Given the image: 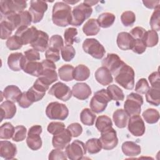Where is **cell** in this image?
I'll use <instances>...</instances> for the list:
<instances>
[{
	"instance_id": "7a4b0ae2",
	"label": "cell",
	"mask_w": 160,
	"mask_h": 160,
	"mask_svg": "<svg viewBox=\"0 0 160 160\" xmlns=\"http://www.w3.org/2000/svg\"><path fill=\"white\" fill-rule=\"evenodd\" d=\"M115 81L128 90H132L134 86V71L127 64L124 63L116 72Z\"/></svg>"
},
{
	"instance_id": "d6a6232c",
	"label": "cell",
	"mask_w": 160,
	"mask_h": 160,
	"mask_svg": "<svg viewBox=\"0 0 160 160\" xmlns=\"http://www.w3.org/2000/svg\"><path fill=\"white\" fill-rule=\"evenodd\" d=\"M115 15L111 12H103L101 14L98 19V22L99 27L102 28H108L111 27L115 21Z\"/></svg>"
},
{
	"instance_id": "5bb4252c",
	"label": "cell",
	"mask_w": 160,
	"mask_h": 160,
	"mask_svg": "<svg viewBox=\"0 0 160 160\" xmlns=\"http://www.w3.org/2000/svg\"><path fill=\"white\" fill-rule=\"evenodd\" d=\"M30 4L29 12L32 17V22L38 23L42 19L44 14L48 9V4L44 1L32 0Z\"/></svg>"
},
{
	"instance_id": "3957f363",
	"label": "cell",
	"mask_w": 160,
	"mask_h": 160,
	"mask_svg": "<svg viewBox=\"0 0 160 160\" xmlns=\"http://www.w3.org/2000/svg\"><path fill=\"white\" fill-rule=\"evenodd\" d=\"M1 19L9 22L12 26L14 30L22 26L28 27L32 22V17L29 11H23L18 13H10L1 16Z\"/></svg>"
},
{
	"instance_id": "9a60e30c",
	"label": "cell",
	"mask_w": 160,
	"mask_h": 160,
	"mask_svg": "<svg viewBox=\"0 0 160 160\" xmlns=\"http://www.w3.org/2000/svg\"><path fill=\"white\" fill-rule=\"evenodd\" d=\"M48 93L62 101H68L72 96V90L64 83L58 82L49 89Z\"/></svg>"
},
{
	"instance_id": "03108f58",
	"label": "cell",
	"mask_w": 160,
	"mask_h": 160,
	"mask_svg": "<svg viewBox=\"0 0 160 160\" xmlns=\"http://www.w3.org/2000/svg\"><path fill=\"white\" fill-rule=\"evenodd\" d=\"M63 2H64L65 3H66V4L69 5V4H76V3H77V2H79V1H65V0H64Z\"/></svg>"
},
{
	"instance_id": "83f0119b",
	"label": "cell",
	"mask_w": 160,
	"mask_h": 160,
	"mask_svg": "<svg viewBox=\"0 0 160 160\" xmlns=\"http://www.w3.org/2000/svg\"><path fill=\"white\" fill-rule=\"evenodd\" d=\"M121 149L124 154L129 157L137 156L141 152L140 146L133 141L124 142L122 144Z\"/></svg>"
},
{
	"instance_id": "f907efd6",
	"label": "cell",
	"mask_w": 160,
	"mask_h": 160,
	"mask_svg": "<svg viewBox=\"0 0 160 160\" xmlns=\"http://www.w3.org/2000/svg\"><path fill=\"white\" fill-rule=\"evenodd\" d=\"M64 46V42L62 37L58 34L52 35L49 40V48L61 50Z\"/></svg>"
},
{
	"instance_id": "6da1fadb",
	"label": "cell",
	"mask_w": 160,
	"mask_h": 160,
	"mask_svg": "<svg viewBox=\"0 0 160 160\" xmlns=\"http://www.w3.org/2000/svg\"><path fill=\"white\" fill-rule=\"evenodd\" d=\"M71 7L63 1L55 2L52 12L53 23L58 26L66 27L71 24Z\"/></svg>"
},
{
	"instance_id": "603a6c76",
	"label": "cell",
	"mask_w": 160,
	"mask_h": 160,
	"mask_svg": "<svg viewBox=\"0 0 160 160\" xmlns=\"http://www.w3.org/2000/svg\"><path fill=\"white\" fill-rule=\"evenodd\" d=\"M134 42V39L127 32H121L118 34L116 43L118 48L123 51L131 49Z\"/></svg>"
},
{
	"instance_id": "11a10c76",
	"label": "cell",
	"mask_w": 160,
	"mask_h": 160,
	"mask_svg": "<svg viewBox=\"0 0 160 160\" xmlns=\"http://www.w3.org/2000/svg\"><path fill=\"white\" fill-rule=\"evenodd\" d=\"M48 159L49 160H56V159L66 160L67 159V156L66 152L62 151L61 149L56 148L54 149H52L49 152Z\"/></svg>"
},
{
	"instance_id": "2e32d148",
	"label": "cell",
	"mask_w": 160,
	"mask_h": 160,
	"mask_svg": "<svg viewBox=\"0 0 160 160\" xmlns=\"http://www.w3.org/2000/svg\"><path fill=\"white\" fill-rule=\"evenodd\" d=\"M39 30L34 26H22L17 29L14 35L18 36L23 45L31 44L37 38Z\"/></svg>"
},
{
	"instance_id": "60d3db41",
	"label": "cell",
	"mask_w": 160,
	"mask_h": 160,
	"mask_svg": "<svg viewBox=\"0 0 160 160\" xmlns=\"http://www.w3.org/2000/svg\"><path fill=\"white\" fill-rule=\"evenodd\" d=\"M85 146L86 148V150L91 154H96L101 151L102 149L100 140L98 138H91L88 139L86 141Z\"/></svg>"
},
{
	"instance_id": "8d00e7d4",
	"label": "cell",
	"mask_w": 160,
	"mask_h": 160,
	"mask_svg": "<svg viewBox=\"0 0 160 160\" xmlns=\"http://www.w3.org/2000/svg\"><path fill=\"white\" fill-rule=\"evenodd\" d=\"M96 118V114L91 109L89 108H84L81 112L80 120L84 125L92 126L94 123Z\"/></svg>"
},
{
	"instance_id": "f35d334b",
	"label": "cell",
	"mask_w": 160,
	"mask_h": 160,
	"mask_svg": "<svg viewBox=\"0 0 160 160\" xmlns=\"http://www.w3.org/2000/svg\"><path fill=\"white\" fill-rule=\"evenodd\" d=\"M95 126L99 132H102L112 127V122L109 117L106 115H101L98 117Z\"/></svg>"
},
{
	"instance_id": "e575fe53",
	"label": "cell",
	"mask_w": 160,
	"mask_h": 160,
	"mask_svg": "<svg viewBox=\"0 0 160 160\" xmlns=\"http://www.w3.org/2000/svg\"><path fill=\"white\" fill-rule=\"evenodd\" d=\"M146 99L149 104L158 106L160 104V88H150L146 93Z\"/></svg>"
},
{
	"instance_id": "ab89813d",
	"label": "cell",
	"mask_w": 160,
	"mask_h": 160,
	"mask_svg": "<svg viewBox=\"0 0 160 160\" xmlns=\"http://www.w3.org/2000/svg\"><path fill=\"white\" fill-rule=\"evenodd\" d=\"M142 117L148 124H155L159 119V112L153 108H148L142 112Z\"/></svg>"
},
{
	"instance_id": "836d02e7",
	"label": "cell",
	"mask_w": 160,
	"mask_h": 160,
	"mask_svg": "<svg viewBox=\"0 0 160 160\" xmlns=\"http://www.w3.org/2000/svg\"><path fill=\"white\" fill-rule=\"evenodd\" d=\"M89 69L84 64L78 65L74 70V79L78 81H83L88 79L90 76Z\"/></svg>"
},
{
	"instance_id": "f546056e",
	"label": "cell",
	"mask_w": 160,
	"mask_h": 160,
	"mask_svg": "<svg viewBox=\"0 0 160 160\" xmlns=\"http://www.w3.org/2000/svg\"><path fill=\"white\" fill-rule=\"evenodd\" d=\"M112 119L115 125L119 128H124L126 126L129 119V116L122 109L116 110L112 115Z\"/></svg>"
},
{
	"instance_id": "4316f807",
	"label": "cell",
	"mask_w": 160,
	"mask_h": 160,
	"mask_svg": "<svg viewBox=\"0 0 160 160\" xmlns=\"http://www.w3.org/2000/svg\"><path fill=\"white\" fill-rule=\"evenodd\" d=\"M22 70L31 76L39 77L42 72V63L39 61H25Z\"/></svg>"
},
{
	"instance_id": "4dcf8cb0",
	"label": "cell",
	"mask_w": 160,
	"mask_h": 160,
	"mask_svg": "<svg viewBox=\"0 0 160 160\" xmlns=\"http://www.w3.org/2000/svg\"><path fill=\"white\" fill-rule=\"evenodd\" d=\"M100 31V27L97 19L91 18L88 20L82 27V31L86 36H95Z\"/></svg>"
},
{
	"instance_id": "f6af8a7d",
	"label": "cell",
	"mask_w": 160,
	"mask_h": 160,
	"mask_svg": "<svg viewBox=\"0 0 160 160\" xmlns=\"http://www.w3.org/2000/svg\"><path fill=\"white\" fill-rule=\"evenodd\" d=\"M78 35V30L75 28H69L64 31V37L66 45L72 46L75 41L76 37Z\"/></svg>"
},
{
	"instance_id": "d6986e66",
	"label": "cell",
	"mask_w": 160,
	"mask_h": 160,
	"mask_svg": "<svg viewBox=\"0 0 160 160\" xmlns=\"http://www.w3.org/2000/svg\"><path fill=\"white\" fill-rule=\"evenodd\" d=\"M72 135L68 129H64L59 132L54 134L52 139L54 148L61 149H65L72 139Z\"/></svg>"
},
{
	"instance_id": "7dc6e473",
	"label": "cell",
	"mask_w": 160,
	"mask_h": 160,
	"mask_svg": "<svg viewBox=\"0 0 160 160\" xmlns=\"http://www.w3.org/2000/svg\"><path fill=\"white\" fill-rule=\"evenodd\" d=\"M61 51V56L64 61H71L76 54L75 49L71 45H65L63 46Z\"/></svg>"
},
{
	"instance_id": "b9f144b4",
	"label": "cell",
	"mask_w": 160,
	"mask_h": 160,
	"mask_svg": "<svg viewBox=\"0 0 160 160\" xmlns=\"http://www.w3.org/2000/svg\"><path fill=\"white\" fill-rule=\"evenodd\" d=\"M14 127L11 123L7 122L0 127V138L1 139H9L12 138L14 132Z\"/></svg>"
},
{
	"instance_id": "ffe728a7",
	"label": "cell",
	"mask_w": 160,
	"mask_h": 160,
	"mask_svg": "<svg viewBox=\"0 0 160 160\" xmlns=\"http://www.w3.org/2000/svg\"><path fill=\"white\" fill-rule=\"evenodd\" d=\"M25 57L21 52H14L9 54L8 58V67L13 71H19L22 69L25 64Z\"/></svg>"
},
{
	"instance_id": "7c38bea8",
	"label": "cell",
	"mask_w": 160,
	"mask_h": 160,
	"mask_svg": "<svg viewBox=\"0 0 160 160\" xmlns=\"http://www.w3.org/2000/svg\"><path fill=\"white\" fill-rule=\"evenodd\" d=\"M65 152L69 159L79 160L81 159L86 154V148L83 142L79 140H75L66 146Z\"/></svg>"
},
{
	"instance_id": "52a82bcc",
	"label": "cell",
	"mask_w": 160,
	"mask_h": 160,
	"mask_svg": "<svg viewBox=\"0 0 160 160\" xmlns=\"http://www.w3.org/2000/svg\"><path fill=\"white\" fill-rule=\"evenodd\" d=\"M46 114L48 118L53 120H65L69 115L67 106L59 102H50L46 107Z\"/></svg>"
},
{
	"instance_id": "681fc988",
	"label": "cell",
	"mask_w": 160,
	"mask_h": 160,
	"mask_svg": "<svg viewBox=\"0 0 160 160\" xmlns=\"http://www.w3.org/2000/svg\"><path fill=\"white\" fill-rule=\"evenodd\" d=\"M6 44L7 48L11 51L19 49L22 48L23 45L21 40L19 39V38L16 35L12 36L10 38H9L6 41Z\"/></svg>"
},
{
	"instance_id": "ba28073f",
	"label": "cell",
	"mask_w": 160,
	"mask_h": 160,
	"mask_svg": "<svg viewBox=\"0 0 160 160\" xmlns=\"http://www.w3.org/2000/svg\"><path fill=\"white\" fill-rule=\"evenodd\" d=\"M84 51L95 59H101L106 53L104 47L94 38H87L82 43Z\"/></svg>"
},
{
	"instance_id": "5b68a950",
	"label": "cell",
	"mask_w": 160,
	"mask_h": 160,
	"mask_svg": "<svg viewBox=\"0 0 160 160\" xmlns=\"http://www.w3.org/2000/svg\"><path fill=\"white\" fill-rule=\"evenodd\" d=\"M92 12V9L84 2L76 6L72 10V20L71 25L81 26L85 20L88 19Z\"/></svg>"
},
{
	"instance_id": "db71d44e",
	"label": "cell",
	"mask_w": 160,
	"mask_h": 160,
	"mask_svg": "<svg viewBox=\"0 0 160 160\" xmlns=\"http://www.w3.org/2000/svg\"><path fill=\"white\" fill-rule=\"evenodd\" d=\"M46 59H48L53 62H57L60 59L59 51L52 48H48L45 52Z\"/></svg>"
},
{
	"instance_id": "bcb514c9",
	"label": "cell",
	"mask_w": 160,
	"mask_h": 160,
	"mask_svg": "<svg viewBox=\"0 0 160 160\" xmlns=\"http://www.w3.org/2000/svg\"><path fill=\"white\" fill-rule=\"evenodd\" d=\"M27 129L25 126L19 125L15 127L14 134L12 136V140L15 142L22 141L26 137Z\"/></svg>"
},
{
	"instance_id": "f1b7e54d",
	"label": "cell",
	"mask_w": 160,
	"mask_h": 160,
	"mask_svg": "<svg viewBox=\"0 0 160 160\" xmlns=\"http://www.w3.org/2000/svg\"><path fill=\"white\" fill-rule=\"evenodd\" d=\"M22 92L20 89L15 85H9L6 86L2 92L3 96L5 99L13 102H17Z\"/></svg>"
},
{
	"instance_id": "be15d7a7",
	"label": "cell",
	"mask_w": 160,
	"mask_h": 160,
	"mask_svg": "<svg viewBox=\"0 0 160 160\" xmlns=\"http://www.w3.org/2000/svg\"><path fill=\"white\" fill-rule=\"evenodd\" d=\"M142 3L144 6L149 9H156L159 8L160 1H143Z\"/></svg>"
},
{
	"instance_id": "cb8c5ba5",
	"label": "cell",
	"mask_w": 160,
	"mask_h": 160,
	"mask_svg": "<svg viewBox=\"0 0 160 160\" xmlns=\"http://www.w3.org/2000/svg\"><path fill=\"white\" fill-rule=\"evenodd\" d=\"M49 40L48 34L42 31L39 30L36 39L30 45L33 49L38 51L44 52L46 50L49 45Z\"/></svg>"
},
{
	"instance_id": "9f6ffc18",
	"label": "cell",
	"mask_w": 160,
	"mask_h": 160,
	"mask_svg": "<svg viewBox=\"0 0 160 160\" xmlns=\"http://www.w3.org/2000/svg\"><path fill=\"white\" fill-rule=\"evenodd\" d=\"M24 57L26 61H38L40 59V54L39 51L34 49H28L24 52Z\"/></svg>"
},
{
	"instance_id": "91938a15",
	"label": "cell",
	"mask_w": 160,
	"mask_h": 160,
	"mask_svg": "<svg viewBox=\"0 0 160 160\" xmlns=\"http://www.w3.org/2000/svg\"><path fill=\"white\" fill-rule=\"evenodd\" d=\"M131 49L134 52L141 54L146 51V46L142 39H134V42Z\"/></svg>"
},
{
	"instance_id": "4fadbf2b",
	"label": "cell",
	"mask_w": 160,
	"mask_h": 160,
	"mask_svg": "<svg viewBox=\"0 0 160 160\" xmlns=\"http://www.w3.org/2000/svg\"><path fill=\"white\" fill-rule=\"evenodd\" d=\"M99 139L102 148L105 150H111L116 148L118 144L116 131L112 127L101 132V137Z\"/></svg>"
},
{
	"instance_id": "680465c9",
	"label": "cell",
	"mask_w": 160,
	"mask_h": 160,
	"mask_svg": "<svg viewBox=\"0 0 160 160\" xmlns=\"http://www.w3.org/2000/svg\"><path fill=\"white\" fill-rule=\"evenodd\" d=\"M67 129L70 131L72 136L74 138L78 137L82 132V128L78 122H74L69 124Z\"/></svg>"
},
{
	"instance_id": "e7e4bbea",
	"label": "cell",
	"mask_w": 160,
	"mask_h": 160,
	"mask_svg": "<svg viewBox=\"0 0 160 160\" xmlns=\"http://www.w3.org/2000/svg\"><path fill=\"white\" fill-rule=\"evenodd\" d=\"M98 2L99 1H91V0H90V1H84L83 2H84L85 4L88 5L89 6L91 7L92 6H94V5L96 4L97 3H98Z\"/></svg>"
},
{
	"instance_id": "f5cc1de1",
	"label": "cell",
	"mask_w": 160,
	"mask_h": 160,
	"mask_svg": "<svg viewBox=\"0 0 160 160\" xmlns=\"http://www.w3.org/2000/svg\"><path fill=\"white\" fill-rule=\"evenodd\" d=\"M65 128V125L63 122H50L47 128L48 131L54 135Z\"/></svg>"
},
{
	"instance_id": "30bf717a",
	"label": "cell",
	"mask_w": 160,
	"mask_h": 160,
	"mask_svg": "<svg viewBox=\"0 0 160 160\" xmlns=\"http://www.w3.org/2000/svg\"><path fill=\"white\" fill-rule=\"evenodd\" d=\"M27 7V2L24 0H2L0 1L1 16L10 13H18Z\"/></svg>"
},
{
	"instance_id": "1f68e13d",
	"label": "cell",
	"mask_w": 160,
	"mask_h": 160,
	"mask_svg": "<svg viewBox=\"0 0 160 160\" xmlns=\"http://www.w3.org/2000/svg\"><path fill=\"white\" fill-rule=\"evenodd\" d=\"M74 68L70 64L62 65L58 69V75L59 78L66 82L71 81L74 79Z\"/></svg>"
},
{
	"instance_id": "277c9868",
	"label": "cell",
	"mask_w": 160,
	"mask_h": 160,
	"mask_svg": "<svg viewBox=\"0 0 160 160\" xmlns=\"http://www.w3.org/2000/svg\"><path fill=\"white\" fill-rule=\"evenodd\" d=\"M111 99L107 89H102L96 91L90 101V108L95 113L103 112Z\"/></svg>"
},
{
	"instance_id": "484cf974",
	"label": "cell",
	"mask_w": 160,
	"mask_h": 160,
	"mask_svg": "<svg viewBox=\"0 0 160 160\" xmlns=\"http://www.w3.org/2000/svg\"><path fill=\"white\" fill-rule=\"evenodd\" d=\"M1 122L4 119L12 118L16 112V106L10 101H5L0 105Z\"/></svg>"
},
{
	"instance_id": "d4e9b609",
	"label": "cell",
	"mask_w": 160,
	"mask_h": 160,
	"mask_svg": "<svg viewBox=\"0 0 160 160\" xmlns=\"http://www.w3.org/2000/svg\"><path fill=\"white\" fill-rule=\"evenodd\" d=\"M94 76L96 80L102 86L109 85L113 81L111 72L104 66L99 68L95 72Z\"/></svg>"
},
{
	"instance_id": "d590c367",
	"label": "cell",
	"mask_w": 160,
	"mask_h": 160,
	"mask_svg": "<svg viewBox=\"0 0 160 160\" xmlns=\"http://www.w3.org/2000/svg\"><path fill=\"white\" fill-rule=\"evenodd\" d=\"M142 40L146 47H154L158 43V34L157 32L154 30L146 31L142 38Z\"/></svg>"
},
{
	"instance_id": "9c48e42d",
	"label": "cell",
	"mask_w": 160,
	"mask_h": 160,
	"mask_svg": "<svg viewBox=\"0 0 160 160\" xmlns=\"http://www.w3.org/2000/svg\"><path fill=\"white\" fill-rule=\"evenodd\" d=\"M42 72L38 78L44 84L49 86L52 83L58 81V74L56 71V66L54 62L44 59L42 62Z\"/></svg>"
},
{
	"instance_id": "74e56055",
	"label": "cell",
	"mask_w": 160,
	"mask_h": 160,
	"mask_svg": "<svg viewBox=\"0 0 160 160\" xmlns=\"http://www.w3.org/2000/svg\"><path fill=\"white\" fill-rule=\"evenodd\" d=\"M107 91L111 100L116 101H123L124 99V94L122 90L117 85L111 84L108 86Z\"/></svg>"
},
{
	"instance_id": "6125c7cd",
	"label": "cell",
	"mask_w": 160,
	"mask_h": 160,
	"mask_svg": "<svg viewBox=\"0 0 160 160\" xmlns=\"http://www.w3.org/2000/svg\"><path fill=\"white\" fill-rule=\"evenodd\" d=\"M146 29L142 27L137 26L134 28L131 31L130 34L134 39H142L145 32Z\"/></svg>"
},
{
	"instance_id": "7bdbcfd3",
	"label": "cell",
	"mask_w": 160,
	"mask_h": 160,
	"mask_svg": "<svg viewBox=\"0 0 160 160\" xmlns=\"http://www.w3.org/2000/svg\"><path fill=\"white\" fill-rule=\"evenodd\" d=\"M121 20L124 26H132L136 21V15L131 11H126L122 13Z\"/></svg>"
},
{
	"instance_id": "44dd1931",
	"label": "cell",
	"mask_w": 160,
	"mask_h": 160,
	"mask_svg": "<svg viewBox=\"0 0 160 160\" xmlns=\"http://www.w3.org/2000/svg\"><path fill=\"white\" fill-rule=\"evenodd\" d=\"M91 93V88L85 82L76 83L72 88V96L80 100L87 99Z\"/></svg>"
},
{
	"instance_id": "ee69618b",
	"label": "cell",
	"mask_w": 160,
	"mask_h": 160,
	"mask_svg": "<svg viewBox=\"0 0 160 160\" xmlns=\"http://www.w3.org/2000/svg\"><path fill=\"white\" fill-rule=\"evenodd\" d=\"M149 24L152 30L155 31L160 30V8L154 9L151 16Z\"/></svg>"
},
{
	"instance_id": "8992f818",
	"label": "cell",
	"mask_w": 160,
	"mask_h": 160,
	"mask_svg": "<svg viewBox=\"0 0 160 160\" xmlns=\"http://www.w3.org/2000/svg\"><path fill=\"white\" fill-rule=\"evenodd\" d=\"M142 104V96L138 93L131 92L127 96L124 104V110L129 116L138 115L141 111V106Z\"/></svg>"
},
{
	"instance_id": "7402d4cb",
	"label": "cell",
	"mask_w": 160,
	"mask_h": 160,
	"mask_svg": "<svg viewBox=\"0 0 160 160\" xmlns=\"http://www.w3.org/2000/svg\"><path fill=\"white\" fill-rule=\"evenodd\" d=\"M17 154V147L9 141H0V156L2 158L9 160L14 158Z\"/></svg>"
},
{
	"instance_id": "ac0fdd59",
	"label": "cell",
	"mask_w": 160,
	"mask_h": 160,
	"mask_svg": "<svg viewBox=\"0 0 160 160\" xmlns=\"http://www.w3.org/2000/svg\"><path fill=\"white\" fill-rule=\"evenodd\" d=\"M124 63L118 54L114 53H108L102 61V66L108 69L111 74L114 75L116 74Z\"/></svg>"
},
{
	"instance_id": "6f0895ef",
	"label": "cell",
	"mask_w": 160,
	"mask_h": 160,
	"mask_svg": "<svg viewBox=\"0 0 160 160\" xmlns=\"http://www.w3.org/2000/svg\"><path fill=\"white\" fill-rule=\"evenodd\" d=\"M17 102L19 106L22 108H28L34 103L28 96L26 91L22 92Z\"/></svg>"
},
{
	"instance_id": "e0dca14e",
	"label": "cell",
	"mask_w": 160,
	"mask_h": 160,
	"mask_svg": "<svg viewBox=\"0 0 160 160\" xmlns=\"http://www.w3.org/2000/svg\"><path fill=\"white\" fill-rule=\"evenodd\" d=\"M128 128L129 131L134 136H142L146 130L144 122L139 114L131 116L129 118Z\"/></svg>"
},
{
	"instance_id": "816d5d0a",
	"label": "cell",
	"mask_w": 160,
	"mask_h": 160,
	"mask_svg": "<svg viewBox=\"0 0 160 160\" xmlns=\"http://www.w3.org/2000/svg\"><path fill=\"white\" fill-rule=\"evenodd\" d=\"M149 88L148 81L145 78H141L136 84L135 91L138 94H146Z\"/></svg>"
},
{
	"instance_id": "8fae6325",
	"label": "cell",
	"mask_w": 160,
	"mask_h": 160,
	"mask_svg": "<svg viewBox=\"0 0 160 160\" xmlns=\"http://www.w3.org/2000/svg\"><path fill=\"white\" fill-rule=\"evenodd\" d=\"M42 129L40 125L31 126L28 132L26 144L33 151L39 149L42 146V139L40 136Z\"/></svg>"
},
{
	"instance_id": "94428289",
	"label": "cell",
	"mask_w": 160,
	"mask_h": 160,
	"mask_svg": "<svg viewBox=\"0 0 160 160\" xmlns=\"http://www.w3.org/2000/svg\"><path fill=\"white\" fill-rule=\"evenodd\" d=\"M152 88H160V77L159 71L152 72L148 77Z\"/></svg>"
},
{
	"instance_id": "c3c4849f",
	"label": "cell",
	"mask_w": 160,
	"mask_h": 160,
	"mask_svg": "<svg viewBox=\"0 0 160 160\" xmlns=\"http://www.w3.org/2000/svg\"><path fill=\"white\" fill-rule=\"evenodd\" d=\"M14 29L12 26L6 21H1V39H6L10 38Z\"/></svg>"
}]
</instances>
